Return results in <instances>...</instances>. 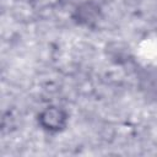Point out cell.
Instances as JSON below:
<instances>
[{
	"label": "cell",
	"mask_w": 157,
	"mask_h": 157,
	"mask_svg": "<svg viewBox=\"0 0 157 157\" xmlns=\"http://www.w3.org/2000/svg\"><path fill=\"white\" fill-rule=\"evenodd\" d=\"M102 16L101 6L94 1L81 2L74 11L72 18L77 25L92 27L94 26Z\"/></svg>",
	"instance_id": "obj_2"
},
{
	"label": "cell",
	"mask_w": 157,
	"mask_h": 157,
	"mask_svg": "<svg viewBox=\"0 0 157 157\" xmlns=\"http://www.w3.org/2000/svg\"><path fill=\"white\" fill-rule=\"evenodd\" d=\"M38 125L47 132L56 134L63 131L69 123V113L58 105H49L42 109L37 117Z\"/></svg>",
	"instance_id": "obj_1"
}]
</instances>
